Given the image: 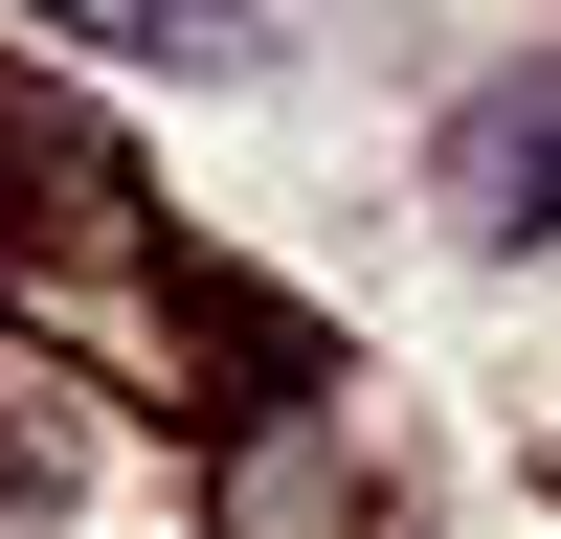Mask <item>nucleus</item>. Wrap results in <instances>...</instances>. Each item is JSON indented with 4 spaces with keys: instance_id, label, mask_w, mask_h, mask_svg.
I'll return each instance as SVG.
<instances>
[{
    "instance_id": "1",
    "label": "nucleus",
    "mask_w": 561,
    "mask_h": 539,
    "mask_svg": "<svg viewBox=\"0 0 561 539\" xmlns=\"http://www.w3.org/2000/svg\"><path fill=\"white\" fill-rule=\"evenodd\" d=\"M203 517H225V539H382V517H359V427H337V404H248Z\"/></svg>"
},
{
    "instance_id": "2",
    "label": "nucleus",
    "mask_w": 561,
    "mask_h": 539,
    "mask_svg": "<svg viewBox=\"0 0 561 539\" xmlns=\"http://www.w3.org/2000/svg\"><path fill=\"white\" fill-rule=\"evenodd\" d=\"M449 225L472 248H561V68H494L449 113Z\"/></svg>"
},
{
    "instance_id": "3",
    "label": "nucleus",
    "mask_w": 561,
    "mask_h": 539,
    "mask_svg": "<svg viewBox=\"0 0 561 539\" xmlns=\"http://www.w3.org/2000/svg\"><path fill=\"white\" fill-rule=\"evenodd\" d=\"M23 23L113 45V68H248V0H23Z\"/></svg>"
},
{
    "instance_id": "4",
    "label": "nucleus",
    "mask_w": 561,
    "mask_h": 539,
    "mask_svg": "<svg viewBox=\"0 0 561 539\" xmlns=\"http://www.w3.org/2000/svg\"><path fill=\"white\" fill-rule=\"evenodd\" d=\"M68 494H90V449H68V404H45V382H0V539H45Z\"/></svg>"
}]
</instances>
